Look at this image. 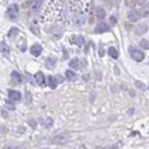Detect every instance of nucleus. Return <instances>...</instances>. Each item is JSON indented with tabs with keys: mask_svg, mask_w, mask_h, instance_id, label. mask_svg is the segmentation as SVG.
I'll return each mask as SVG.
<instances>
[{
	"mask_svg": "<svg viewBox=\"0 0 149 149\" xmlns=\"http://www.w3.org/2000/svg\"><path fill=\"white\" fill-rule=\"evenodd\" d=\"M49 34H51V36L54 40H56V39H60L62 37V35H63V27H61V26H54L52 29L49 30Z\"/></svg>",
	"mask_w": 149,
	"mask_h": 149,
	"instance_id": "4",
	"label": "nucleus"
},
{
	"mask_svg": "<svg viewBox=\"0 0 149 149\" xmlns=\"http://www.w3.org/2000/svg\"><path fill=\"white\" fill-rule=\"evenodd\" d=\"M8 17L11 20H17L18 19V6L13 3L8 8Z\"/></svg>",
	"mask_w": 149,
	"mask_h": 149,
	"instance_id": "5",
	"label": "nucleus"
},
{
	"mask_svg": "<svg viewBox=\"0 0 149 149\" xmlns=\"http://www.w3.org/2000/svg\"><path fill=\"white\" fill-rule=\"evenodd\" d=\"M55 63H56V60H55V58H47V61H46V65L48 67L54 66Z\"/></svg>",
	"mask_w": 149,
	"mask_h": 149,
	"instance_id": "25",
	"label": "nucleus"
},
{
	"mask_svg": "<svg viewBox=\"0 0 149 149\" xmlns=\"http://www.w3.org/2000/svg\"><path fill=\"white\" fill-rule=\"evenodd\" d=\"M70 66L72 68H75V70H81L82 67V63L79 58H73V60L70 62Z\"/></svg>",
	"mask_w": 149,
	"mask_h": 149,
	"instance_id": "13",
	"label": "nucleus"
},
{
	"mask_svg": "<svg viewBox=\"0 0 149 149\" xmlns=\"http://www.w3.org/2000/svg\"><path fill=\"white\" fill-rule=\"evenodd\" d=\"M9 46L7 45L6 42H1V53H2V55L5 56V57H9Z\"/></svg>",
	"mask_w": 149,
	"mask_h": 149,
	"instance_id": "15",
	"label": "nucleus"
},
{
	"mask_svg": "<svg viewBox=\"0 0 149 149\" xmlns=\"http://www.w3.org/2000/svg\"><path fill=\"white\" fill-rule=\"evenodd\" d=\"M56 80H57L58 82H62V81H63V80L61 79V76H60V75H57V76H56Z\"/></svg>",
	"mask_w": 149,
	"mask_h": 149,
	"instance_id": "32",
	"label": "nucleus"
},
{
	"mask_svg": "<svg viewBox=\"0 0 149 149\" xmlns=\"http://www.w3.org/2000/svg\"><path fill=\"white\" fill-rule=\"evenodd\" d=\"M86 22V13L85 11H80V13H76L73 14L71 17V22L74 25V26H82Z\"/></svg>",
	"mask_w": 149,
	"mask_h": 149,
	"instance_id": "2",
	"label": "nucleus"
},
{
	"mask_svg": "<svg viewBox=\"0 0 149 149\" xmlns=\"http://www.w3.org/2000/svg\"><path fill=\"white\" fill-rule=\"evenodd\" d=\"M47 81H48V86L51 89H55L56 88V77H53V76H48L47 77Z\"/></svg>",
	"mask_w": 149,
	"mask_h": 149,
	"instance_id": "19",
	"label": "nucleus"
},
{
	"mask_svg": "<svg viewBox=\"0 0 149 149\" xmlns=\"http://www.w3.org/2000/svg\"><path fill=\"white\" fill-rule=\"evenodd\" d=\"M8 94H9V99L13 100V101H15V102H18V101L22 100V94H20L18 91L10 90V91L8 92Z\"/></svg>",
	"mask_w": 149,
	"mask_h": 149,
	"instance_id": "9",
	"label": "nucleus"
},
{
	"mask_svg": "<svg viewBox=\"0 0 149 149\" xmlns=\"http://www.w3.org/2000/svg\"><path fill=\"white\" fill-rule=\"evenodd\" d=\"M136 2H137V0H125V5H126V7H128V8L134 7Z\"/></svg>",
	"mask_w": 149,
	"mask_h": 149,
	"instance_id": "23",
	"label": "nucleus"
},
{
	"mask_svg": "<svg viewBox=\"0 0 149 149\" xmlns=\"http://www.w3.org/2000/svg\"><path fill=\"white\" fill-rule=\"evenodd\" d=\"M136 85H138V88L139 89H145V84H142V83H140V82H136Z\"/></svg>",
	"mask_w": 149,
	"mask_h": 149,
	"instance_id": "28",
	"label": "nucleus"
},
{
	"mask_svg": "<svg viewBox=\"0 0 149 149\" xmlns=\"http://www.w3.org/2000/svg\"><path fill=\"white\" fill-rule=\"evenodd\" d=\"M95 14H97V19H104L105 18V10L102 9V8H97L95 10Z\"/></svg>",
	"mask_w": 149,
	"mask_h": 149,
	"instance_id": "16",
	"label": "nucleus"
},
{
	"mask_svg": "<svg viewBox=\"0 0 149 149\" xmlns=\"http://www.w3.org/2000/svg\"><path fill=\"white\" fill-rule=\"evenodd\" d=\"M140 46L145 49H149V40L148 39H142L140 40Z\"/></svg>",
	"mask_w": 149,
	"mask_h": 149,
	"instance_id": "24",
	"label": "nucleus"
},
{
	"mask_svg": "<svg viewBox=\"0 0 149 149\" xmlns=\"http://www.w3.org/2000/svg\"><path fill=\"white\" fill-rule=\"evenodd\" d=\"M146 30H147V27H146V26H143V25H140L139 27H137L136 33H137V35H141V34H143Z\"/></svg>",
	"mask_w": 149,
	"mask_h": 149,
	"instance_id": "22",
	"label": "nucleus"
},
{
	"mask_svg": "<svg viewBox=\"0 0 149 149\" xmlns=\"http://www.w3.org/2000/svg\"><path fill=\"white\" fill-rule=\"evenodd\" d=\"M43 1H44V0H36V1L30 6V11H31V13H36V11H38L39 8H40V6L43 5Z\"/></svg>",
	"mask_w": 149,
	"mask_h": 149,
	"instance_id": "14",
	"label": "nucleus"
},
{
	"mask_svg": "<svg viewBox=\"0 0 149 149\" xmlns=\"http://www.w3.org/2000/svg\"><path fill=\"white\" fill-rule=\"evenodd\" d=\"M35 1H36V0H28V1H27V3H26V7H30Z\"/></svg>",
	"mask_w": 149,
	"mask_h": 149,
	"instance_id": "27",
	"label": "nucleus"
},
{
	"mask_svg": "<svg viewBox=\"0 0 149 149\" xmlns=\"http://www.w3.org/2000/svg\"><path fill=\"white\" fill-rule=\"evenodd\" d=\"M129 53H130V56L137 62H141L145 58V54L143 52H141L140 49L136 48V47H129Z\"/></svg>",
	"mask_w": 149,
	"mask_h": 149,
	"instance_id": "3",
	"label": "nucleus"
},
{
	"mask_svg": "<svg viewBox=\"0 0 149 149\" xmlns=\"http://www.w3.org/2000/svg\"><path fill=\"white\" fill-rule=\"evenodd\" d=\"M141 16L143 17V18L149 17V2L141 9Z\"/></svg>",
	"mask_w": 149,
	"mask_h": 149,
	"instance_id": "20",
	"label": "nucleus"
},
{
	"mask_svg": "<svg viewBox=\"0 0 149 149\" xmlns=\"http://www.w3.org/2000/svg\"><path fill=\"white\" fill-rule=\"evenodd\" d=\"M110 30V27H109V25L107 24V22H100L99 25H97V27H95V33L97 34H102V33H107V31H109Z\"/></svg>",
	"mask_w": 149,
	"mask_h": 149,
	"instance_id": "8",
	"label": "nucleus"
},
{
	"mask_svg": "<svg viewBox=\"0 0 149 149\" xmlns=\"http://www.w3.org/2000/svg\"><path fill=\"white\" fill-rule=\"evenodd\" d=\"M65 75H66V77H67V80H68V81H75V80H76V77H77L76 73L73 72V71H66Z\"/></svg>",
	"mask_w": 149,
	"mask_h": 149,
	"instance_id": "18",
	"label": "nucleus"
},
{
	"mask_svg": "<svg viewBox=\"0 0 149 149\" xmlns=\"http://www.w3.org/2000/svg\"><path fill=\"white\" fill-rule=\"evenodd\" d=\"M146 1H147V0H137V3H138V5H140V6H141V5H143V3H145V2H146Z\"/></svg>",
	"mask_w": 149,
	"mask_h": 149,
	"instance_id": "29",
	"label": "nucleus"
},
{
	"mask_svg": "<svg viewBox=\"0 0 149 149\" xmlns=\"http://www.w3.org/2000/svg\"><path fill=\"white\" fill-rule=\"evenodd\" d=\"M107 5H109V6H111L112 5V0H103Z\"/></svg>",
	"mask_w": 149,
	"mask_h": 149,
	"instance_id": "30",
	"label": "nucleus"
},
{
	"mask_svg": "<svg viewBox=\"0 0 149 149\" xmlns=\"http://www.w3.org/2000/svg\"><path fill=\"white\" fill-rule=\"evenodd\" d=\"M58 22L68 24L71 22V11L65 0H51L45 9L43 22Z\"/></svg>",
	"mask_w": 149,
	"mask_h": 149,
	"instance_id": "1",
	"label": "nucleus"
},
{
	"mask_svg": "<svg viewBox=\"0 0 149 149\" xmlns=\"http://www.w3.org/2000/svg\"><path fill=\"white\" fill-rule=\"evenodd\" d=\"M34 77H35V81H36V83H37L39 86H43L45 84V76L42 72L36 73V75H35Z\"/></svg>",
	"mask_w": 149,
	"mask_h": 149,
	"instance_id": "12",
	"label": "nucleus"
},
{
	"mask_svg": "<svg viewBox=\"0 0 149 149\" xmlns=\"http://www.w3.org/2000/svg\"><path fill=\"white\" fill-rule=\"evenodd\" d=\"M108 53H109V55L111 56L112 58H114V60H117L118 56H119V53H118V51H117L114 47H110V48L108 49Z\"/></svg>",
	"mask_w": 149,
	"mask_h": 149,
	"instance_id": "17",
	"label": "nucleus"
},
{
	"mask_svg": "<svg viewBox=\"0 0 149 149\" xmlns=\"http://www.w3.org/2000/svg\"><path fill=\"white\" fill-rule=\"evenodd\" d=\"M67 140H68V134L65 132L57 134L53 138V142H55V143H65V142H67Z\"/></svg>",
	"mask_w": 149,
	"mask_h": 149,
	"instance_id": "7",
	"label": "nucleus"
},
{
	"mask_svg": "<svg viewBox=\"0 0 149 149\" xmlns=\"http://www.w3.org/2000/svg\"><path fill=\"white\" fill-rule=\"evenodd\" d=\"M17 33H18V29H17V28H13V29H10L8 36H9V37H13V36H15Z\"/></svg>",
	"mask_w": 149,
	"mask_h": 149,
	"instance_id": "26",
	"label": "nucleus"
},
{
	"mask_svg": "<svg viewBox=\"0 0 149 149\" xmlns=\"http://www.w3.org/2000/svg\"><path fill=\"white\" fill-rule=\"evenodd\" d=\"M11 76H13V79L15 80L16 82H18V83H22V75L18 74L17 72H13V73H11Z\"/></svg>",
	"mask_w": 149,
	"mask_h": 149,
	"instance_id": "21",
	"label": "nucleus"
},
{
	"mask_svg": "<svg viewBox=\"0 0 149 149\" xmlns=\"http://www.w3.org/2000/svg\"><path fill=\"white\" fill-rule=\"evenodd\" d=\"M140 17H142L141 13H139V11L136 10V9H132V10H130V11L128 13V19L132 22H138V20L140 19Z\"/></svg>",
	"mask_w": 149,
	"mask_h": 149,
	"instance_id": "6",
	"label": "nucleus"
},
{
	"mask_svg": "<svg viewBox=\"0 0 149 149\" xmlns=\"http://www.w3.org/2000/svg\"><path fill=\"white\" fill-rule=\"evenodd\" d=\"M110 20H111L112 25H114V24H117V22H116V19H114V17H111V18H110Z\"/></svg>",
	"mask_w": 149,
	"mask_h": 149,
	"instance_id": "31",
	"label": "nucleus"
},
{
	"mask_svg": "<svg viewBox=\"0 0 149 149\" xmlns=\"http://www.w3.org/2000/svg\"><path fill=\"white\" fill-rule=\"evenodd\" d=\"M42 51H43V48H42V46L39 44H34L30 47V53H31L34 56H36V57L42 54Z\"/></svg>",
	"mask_w": 149,
	"mask_h": 149,
	"instance_id": "10",
	"label": "nucleus"
},
{
	"mask_svg": "<svg viewBox=\"0 0 149 149\" xmlns=\"http://www.w3.org/2000/svg\"><path fill=\"white\" fill-rule=\"evenodd\" d=\"M71 43H74L77 46H82L84 44V37L81 36V35H75V36L71 38Z\"/></svg>",
	"mask_w": 149,
	"mask_h": 149,
	"instance_id": "11",
	"label": "nucleus"
}]
</instances>
